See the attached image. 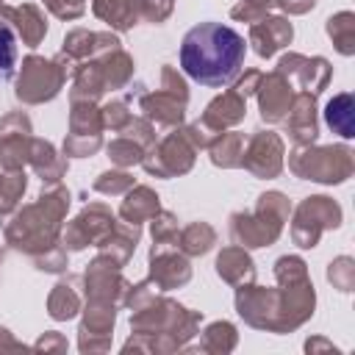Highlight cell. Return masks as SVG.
Instances as JSON below:
<instances>
[{"instance_id": "obj_47", "label": "cell", "mask_w": 355, "mask_h": 355, "mask_svg": "<svg viewBox=\"0 0 355 355\" xmlns=\"http://www.w3.org/2000/svg\"><path fill=\"white\" fill-rule=\"evenodd\" d=\"M261 75H263V72H258V69H247V72H244V75H241V78L233 83V92H239L241 97H247V94H255Z\"/></svg>"}, {"instance_id": "obj_41", "label": "cell", "mask_w": 355, "mask_h": 355, "mask_svg": "<svg viewBox=\"0 0 355 355\" xmlns=\"http://www.w3.org/2000/svg\"><path fill=\"white\" fill-rule=\"evenodd\" d=\"M103 147V136H72L67 133L64 139V155L72 158H89Z\"/></svg>"}, {"instance_id": "obj_3", "label": "cell", "mask_w": 355, "mask_h": 355, "mask_svg": "<svg viewBox=\"0 0 355 355\" xmlns=\"http://www.w3.org/2000/svg\"><path fill=\"white\" fill-rule=\"evenodd\" d=\"M288 214L291 202L286 194L266 191L258 197L252 211H239L230 216V236L239 247H269L277 241Z\"/></svg>"}, {"instance_id": "obj_12", "label": "cell", "mask_w": 355, "mask_h": 355, "mask_svg": "<svg viewBox=\"0 0 355 355\" xmlns=\"http://www.w3.org/2000/svg\"><path fill=\"white\" fill-rule=\"evenodd\" d=\"M31 119L22 111L6 114L0 119V166L3 169H22L31 153Z\"/></svg>"}, {"instance_id": "obj_26", "label": "cell", "mask_w": 355, "mask_h": 355, "mask_svg": "<svg viewBox=\"0 0 355 355\" xmlns=\"http://www.w3.org/2000/svg\"><path fill=\"white\" fill-rule=\"evenodd\" d=\"M116 305L108 302H89L83 311V322H80V349L86 352V347L92 344L94 336L108 338L111 341V330H114V319H116Z\"/></svg>"}, {"instance_id": "obj_51", "label": "cell", "mask_w": 355, "mask_h": 355, "mask_svg": "<svg viewBox=\"0 0 355 355\" xmlns=\"http://www.w3.org/2000/svg\"><path fill=\"white\" fill-rule=\"evenodd\" d=\"M3 341H11V338H8V330H6V327H0V347H3Z\"/></svg>"}, {"instance_id": "obj_31", "label": "cell", "mask_w": 355, "mask_h": 355, "mask_svg": "<svg viewBox=\"0 0 355 355\" xmlns=\"http://www.w3.org/2000/svg\"><path fill=\"white\" fill-rule=\"evenodd\" d=\"M103 119L100 108L89 100H72L69 111V133L72 136H103Z\"/></svg>"}, {"instance_id": "obj_18", "label": "cell", "mask_w": 355, "mask_h": 355, "mask_svg": "<svg viewBox=\"0 0 355 355\" xmlns=\"http://www.w3.org/2000/svg\"><path fill=\"white\" fill-rule=\"evenodd\" d=\"M294 36V28L286 17H261L250 25V44L261 58H272L280 47H286Z\"/></svg>"}, {"instance_id": "obj_23", "label": "cell", "mask_w": 355, "mask_h": 355, "mask_svg": "<svg viewBox=\"0 0 355 355\" xmlns=\"http://www.w3.org/2000/svg\"><path fill=\"white\" fill-rule=\"evenodd\" d=\"M144 0H94L92 11L114 31H130L141 19Z\"/></svg>"}, {"instance_id": "obj_24", "label": "cell", "mask_w": 355, "mask_h": 355, "mask_svg": "<svg viewBox=\"0 0 355 355\" xmlns=\"http://www.w3.org/2000/svg\"><path fill=\"white\" fill-rule=\"evenodd\" d=\"M28 164L33 166V172L42 178V183L55 186L64 172H67V158L55 153V147L44 139H33L31 141V153H28Z\"/></svg>"}, {"instance_id": "obj_22", "label": "cell", "mask_w": 355, "mask_h": 355, "mask_svg": "<svg viewBox=\"0 0 355 355\" xmlns=\"http://www.w3.org/2000/svg\"><path fill=\"white\" fill-rule=\"evenodd\" d=\"M216 275L230 286H247L255 280V263L247 255V247H225L216 255Z\"/></svg>"}, {"instance_id": "obj_19", "label": "cell", "mask_w": 355, "mask_h": 355, "mask_svg": "<svg viewBox=\"0 0 355 355\" xmlns=\"http://www.w3.org/2000/svg\"><path fill=\"white\" fill-rule=\"evenodd\" d=\"M244 114H247V97H241L239 92L227 89V92H222L219 97H214V100L208 103V108L202 111L200 122H202L214 136H219V133H225V128L239 125V122L244 119Z\"/></svg>"}, {"instance_id": "obj_4", "label": "cell", "mask_w": 355, "mask_h": 355, "mask_svg": "<svg viewBox=\"0 0 355 355\" xmlns=\"http://www.w3.org/2000/svg\"><path fill=\"white\" fill-rule=\"evenodd\" d=\"M75 61L67 53H58L55 58H42V55H28L19 67L17 83H14V94L17 100L28 103V105H39L53 100L61 86L67 83V78L75 72Z\"/></svg>"}, {"instance_id": "obj_25", "label": "cell", "mask_w": 355, "mask_h": 355, "mask_svg": "<svg viewBox=\"0 0 355 355\" xmlns=\"http://www.w3.org/2000/svg\"><path fill=\"white\" fill-rule=\"evenodd\" d=\"M158 211H161L158 194H155L150 186H130V189L125 191L122 205H119L122 222H130V225H141V222L153 219Z\"/></svg>"}, {"instance_id": "obj_44", "label": "cell", "mask_w": 355, "mask_h": 355, "mask_svg": "<svg viewBox=\"0 0 355 355\" xmlns=\"http://www.w3.org/2000/svg\"><path fill=\"white\" fill-rule=\"evenodd\" d=\"M327 280H330L336 288L349 291V288H352V258H338V261H333L330 269H327Z\"/></svg>"}, {"instance_id": "obj_21", "label": "cell", "mask_w": 355, "mask_h": 355, "mask_svg": "<svg viewBox=\"0 0 355 355\" xmlns=\"http://www.w3.org/2000/svg\"><path fill=\"white\" fill-rule=\"evenodd\" d=\"M139 236H141L139 225L116 222V227L97 244V247H100V255L108 258L114 266L122 269V266L130 261V255H133V250H136V244H139Z\"/></svg>"}, {"instance_id": "obj_48", "label": "cell", "mask_w": 355, "mask_h": 355, "mask_svg": "<svg viewBox=\"0 0 355 355\" xmlns=\"http://www.w3.org/2000/svg\"><path fill=\"white\" fill-rule=\"evenodd\" d=\"M275 3L288 14H305V11H311L316 6V0H275Z\"/></svg>"}, {"instance_id": "obj_20", "label": "cell", "mask_w": 355, "mask_h": 355, "mask_svg": "<svg viewBox=\"0 0 355 355\" xmlns=\"http://www.w3.org/2000/svg\"><path fill=\"white\" fill-rule=\"evenodd\" d=\"M0 19H6L28 47H36L47 36V19L33 3H22V6L0 3Z\"/></svg>"}, {"instance_id": "obj_2", "label": "cell", "mask_w": 355, "mask_h": 355, "mask_svg": "<svg viewBox=\"0 0 355 355\" xmlns=\"http://www.w3.org/2000/svg\"><path fill=\"white\" fill-rule=\"evenodd\" d=\"M69 202V189L58 183L50 186L47 191H42L36 202L17 211V216L6 225V241L28 255H39L42 250L53 247L61 236V219L67 216Z\"/></svg>"}, {"instance_id": "obj_49", "label": "cell", "mask_w": 355, "mask_h": 355, "mask_svg": "<svg viewBox=\"0 0 355 355\" xmlns=\"http://www.w3.org/2000/svg\"><path fill=\"white\" fill-rule=\"evenodd\" d=\"M36 349H67V341L58 333H47L36 341Z\"/></svg>"}, {"instance_id": "obj_29", "label": "cell", "mask_w": 355, "mask_h": 355, "mask_svg": "<svg viewBox=\"0 0 355 355\" xmlns=\"http://www.w3.org/2000/svg\"><path fill=\"white\" fill-rule=\"evenodd\" d=\"M216 244V230L208 222H191L178 233V250L183 255H205Z\"/></svg>"}, {"instance_id": "obj_35", "label": "cell", "mask_w": 355, "mask_h": 355, "mask_svg": "<svg viewBox=\"0 0 355 355\" xmlns=\"http://www.w3.org/2000/svg\"><path fill=\"white\" fill-rule=\"evenodd\" d=\"M108 158L116 164V166H122V169H128V166H133V164H141V158H144V147L139 144V141H133V139H128V136H116L114 141H108Z\"/></svg>"}, {"instance_id": "obj_36", "label": "cell", "mask_w": 355, "mask_h": 355, "mask_svg": "<svg viewBox=\"0 0 355 355\" xmlns=\"http://www.w3.org/2000/svg\"><path fill=\"white\" fill-rule=\"evenodd\" d=\"M236 347V327L230 322H214L208 324V330L202 333L200 349L205 352H227Z\"/></svg>"}, {"instance_id": "obj_7", "label": "cell", "mask_w": 355, "mask_h": 355, "mask_svg": "<svg viewBox=\"0 0 355 355\" xmlns=\"http://www.w3.org/2000/svg\"><path fill=\"white\" fill-rule=\"evenodd\" d=\"M197 147L189 141L183 128H175L161 141H153L141 158V166L155 178H178L194 166Z\"/></svg>"}, {"instance_id": "obj_38", "label": "cell", "mask_w": 355, "mask_h": 355, "mask_svg": "<svg viewBox=\"0 0 355 355\" xmlns=\"http://www.w3.org/2000/svg\"><path fill=\"white\" fill-rule=\"evenodd\" d=\"M178 216L172 211H158L153 216V247L178 244Z\"/></svg>"}, {"instance_id": "obj_39", "label": "cell", "mask_w": 355, "mask_h": 355, "mask_svg": "<svg viewBox=\"0 0 355 355\" xmlns=\"http://www.w3.org/2000/svg\"><path fill=\"white\" fill-rule=\"evenodd\" d=\"M275 277H277L280 286H291V283L308 280L305 261L297 258V255H283V258H277V263H275Z\"/></svg>"}, {"instance_id": "obj_45", "label": "cell", "mask_w": 355, "mask_h": 355, "mask_svg": "<svg viewBox=\"0 0 355 355\" xmlns=\"http://www.w3.org/2000/svg\"><path fill=\"white\" fill-rule=\"evenodd\" d=\"M42 3L58 19H78L86 11V0H42Z\"/></svg>"}, {"instance_id": "obj_5", "label": "cell", "mask_w": 355, "mask_h": 355, "mask_svg": "<svg viewBox=\"0 0 355 355\" xmlns=\"http://www.w3.org/2000/svg\"><path fill=\"white\" fill-rule=\"evenodd\" d=\"M288 169L302 180L316 183H341L352 175V153L349 147H297L288 155Z\"/></svg>"}, {"instance_id": "obj_52", "label": "cell", "mask_w": 355, "mask_h": 355, "mask_svg": "<svg viewBox=\"0 0 355 355\" xmlns=\"http://www.w3.org/2000/svg\"><path fill=\"white\" fill-rule=\"evenodd\" d=\"M0 261H3V252H0Z\"/></svg>"}, {"instance_id": "obj_50", "label": "cell", "mask_w": 355, "mask_h": 355, "mask_svg": "<svg viewBox=\"0 0 355 355\" xmlns=\"http://www.w3.org/2000/svg\"><path fill=\"white\" fill-rule=\"evenodd\" d=\"M244 6H252L255 11H261V14H266L272 6H275V0H241Z\"/></svg>"}, {"instance_id": "obj_37", "label": "cell", "mask_w": 355, "mask_h": 355, "mask_svg": "<svg viewBox=\"0 0 355 355\" xmlns=\"http://www.w3.org/2000/svg\"><path fill=\"white\" fill-rule=\"evenodd\" d=\"M17 69V31L0 19V83L8 80Z\"/></svg>"}, {"instance_id": "obj_1", "label": "cell", "mask_w": 355, "mask_h": 355, "mask_svg": "<svg viewBox=\"0 0 355 355\" xmlns=\"http://www.w3.org/2000/svg\"><path fill=\"white\" fill-rule=\"evenodd\" d=\"M244 36L222 22H200L180 42V67L202 86L219 89L236 80L244 64Z\"/></svg>"}, {"instance_id": "obj_16", "label": "cell", "mask_w": 355, "mask_h": 355, "mask_svg": "<svg viewBox=\"0 0 355 355\" xmlns=\"http://www.w3.org/2000/svg\"><path fill=\"white\" fill-rule=\"evenodd\" d=\"M119 44H122V42H119L111 31L97 33V31L75 28V31H69V33L64 36L61 53H67L75 64H80V61H89V58H100V55H105V53H111V50H119Z\"/></svg>"}, {"instance_id": "obj_46", "label": "cell", "mask_w": 355, "mask_h": 355, "mask_svg": "<svg viewBox=\"0 0 355 355\" xmlns=\"http://www.w3.org/2000/svg\"><path fill=\"white\" fill-rule=\"evenodd\" d=\"M172 6H175V0H144L141 17L147 22H164L172 14Z\"/></svg>"}, {"instance_id": "obj_34", "label": "cell", "mask_w": 355, "mask_h": 355, "mask_svg": "<svg viewBox=\"0 0 355 355\" xmlns=\"http://www.w3.org/2000/svg\"><path fill=\"white\" fill-rule=\"evenodd\" d=\"M25 189H28V178L22 169H6L0 175V216L11 214L19 205Z\"/></svg>"}, {"instance_id": "obj_8", "label": "cell", "mask_w": 355, "mask_h": 355, "mask_svg": "<svg viewBox=\"0 0 355 355\" xmlns=\"http://www.w3.org/2000/svg\"><path fill=\"white\" fill-rule=\"evenodd\" d=\"M338 225H341V208H338L330 197H322V194L305 197V200L297 205V211H294L291 239H294L300 247L311 250V247L319 244L322 230L338 227Z\"/></svg>"}, {"instance_id": "obj_40", "label": "cell", "mask_w": 355, "mask_h": 355, "mask_svg": "<svg viewBox=\"0 0 355 355\" xmlns=\"http://www.w3.org/2000/svg\"><path fill=\"white\" fill-rule=\"evenodd\" d=\"M133 186V178L125 172V169H111V172H103L92 189L100 191V194H108V197H116V194H125L128 189Z\"/></svg>"}, {"instance_id": "obj_53", "label": "cell", "mask_w": 355, "mask_h": 355, "mask_svg": "<svg viewBox=\"0 0 355 355\" xmlns=\"http://www.w3.org/2000/svg\"><path fill=\"white\" fill-rule=\"evenodd\" d=\"M0 3H3V0H0Z\"/></svg>"}, {"instance_id": "obj_32", "label": "cell", "mask_w": 355, "mask_h": 355, "mask_svg": "<svg viewBox=\"0 0 355 355\" xmlns=\"http://www.w3.org/2000/svg\"><path fill=\"white\" fill-rule=\"evenodd\" d=\"M324 122L333 133L344 136V139H352L355 130H352V94H336L327 105H324Z\"/></svg>"}, {"instance_id": "obj_28", "label": "cell", "mask_w": 355, "mask_h": 355, "mask_svg": "<svg viewBox=\"0 0 355 355\" xmlns=\"http://www.w3.org/2000/svg\"><path fill=\"white\" fill-rule=\"evenodd\" d=\"M244 144H247L244 133H236V130H230V133H219V136L208 144V150H211V161H214L216 166H222V169L241 166Z\"/></svg>"}, {"instance_id": "obj_10", "label": "cell", "mask_w": 355, "mask_h": 355, "mask_svg": "<svg viewBox=\"0 0 355 355\" xmlns=\"http://www.w3.org/2000/svg\"><path fill=\"white\" fill-rule=\"evenodd\" d=\"M241 166L255 178H277L283 172V139L275 130H255L244 144Z\"/></svg>"}, {"instance_id": "obj_30", "label": "cell", "mask_w": 355, "mask_h": 355, "mask_svg": "<svg viewBox=\"0 0 355 355\" xmlns=\"http://www.w3.org/2000/svg\"><path fill=\"white\" fill-rule=\"evenodd\" d=\"M97 61H100V69L105 78V89H122L133 78V58L122 47L100 55Z\"/></svg>"}, {"instance_id": "obj_11", "label": "cell", "mask_w": 355, "mask_h": 355, "mask_svg": "<svg viewBox=\"0 0 355 355\" xmlns=\"http://www.w3.org/2000/svg\"><path fill=\"white\" fill-rule=\"evenodd\" d=\"M83 283H86V300L89 302H108V305H119L125 300L128 291V280L119 275V266H114L108 258L97 255L86 272H83Z\"/></svg>"}, {"instance_id": "obj_9", "label": "cell", "mask_w": 355, "mask_h": 355, "mask_svg": "<svg viewBox=\"0 0 355 355\" xmlns=\"http://www.w3.org/2000/svg\"><path fill=\"white\" fill-rule=\"evenodd\" d=\"M114 227H116L114 211L105 202H92L61 230V244L67 250H83L89 244L97 247Z\"/></svg>"}, {"instance_id": "obj_43", "label": "cell", "mask_w": 355, "mask_h": 355, "mask_svg": "<svg viewBox=\"0 0 355 355\" xmlns=\"http://www.w3.org/2000/svg\"><path fill=\"white\" fill-rule=\"evenodd\" d=\"M33 263L42 272H64L67 269V247L55 241L53 247H47L39 255H33Z\"/></svg>"}, {"instance_id": "obj_33", "label": "cell", "mask_w": 355, "mask_h": 355, "mask_svg": "<svg viewBox=\"0 0 355 355\" xmlns=\"http://www.w3.org/2000/svg\"><path fill=\"white\" fill-rule=\"evenodd\" d=\"M327 36L333 39V44L341 55H352L355 53V17H352V11H341V14L330 17L327 19Z\"/></svg>"}, {"instance_id": "obj_6", "label": "cell", "mask_w": 355, "mask_h": 355, "mask_svg": "<svg viewBox=\"0 0 355 355\" xmlns=\"http://www.w3.org/2000/svg\"><path fill=\"white\" fill-rule=\"evenodd\" d=\"M186 103H189V89H186V80L175 72V67L161 69V89L139 97V108L144 119L164 128H178L183 122Z\"/></svg>"}, {"instance_id": "obj_27", "label": "cell", "mask_w": 355, "mask_h": 355, "mask_svg": "<svg viewBox=\"0 0 355 355\" xmlns=\"http://www.w3.org/2000/svg\"><path fill=\"white\" fill-rule=\"evenodd\" d=\"M47 311L53 319L64 322V319H72L78 311H80V294H78V277H67V280H58L47 297Z\"/></svg>"}, {"instance_id": "obj_42", "label": "cell", "mask_w": 355, "mask_h": 355, "mask_svg": "<svg viewBox=\"0 0 355 355\" xmlns=\"http://www.w3.org/2000/svg\"><path fill=\"white\" fill-rule=\"evenodd\" d=\"M130 111H128V103L125 100H111L100 108V119H103V128H111V130H122L128 122H130Z\"/></svg>"}, {"instance_id": "obj_13", "label": "cell", "mask_w": 355, "mask_h": 355, "mask_svg": "<svg viewBox=\"0 0 355 355\" xmlns=\"http://www.w3.org/2000/svg\"><path fill=\"white\" fill-rule=\"evenodd\" d=\"M277 72H283L294 83V89L308 92V94H319L330 80V64L322 55L305 58L300 53H288L280 58Z\"/></svg>"}, {"instance_id": "obj_15", "label": "cell", "mask_w": 355, "mask_h": 355, "mask_svg": "<svg viewBox=\"0 0 355 355\" xmlns=\"http://www.w3.org/2000/svg\"><path fill=\"white\" fill-rule=\"evenodd\" d=\"M150 280L161 291L186 286L191 280V263H189V258L180 250H175V244L153 247L150 250Z\"/></svg>"}, {"instance_id": "obj_14", "label": "cell", "mask_w": 355, "mask_h": 355, "mask_svg": "<svg viewBox=\"0 0 355 355\" xmlns=\"http://www.w3.org/2000/svg\"><path fill=\"white\" fill-rule=\"evenodd\" d=\"M255 94H258V108H261L263 122H272L275 125V122H283L286 119V114H288L291 100H294L297 92H294V83L283 72L272 69V72L261 75Z\"/></svg>"}, {"instance_id": "obj_17", "label": "cell", "mask_w": 355, "mask_h": 355, "mask_svg": "<svg viewBox=\"0 0 355 355\" xmlns=\"http://www.w3.org/2000/svg\"><path fill=\"white\" fill-rule=\"evenodd\" d=\"M286 130L291 136V141L297 147H305V144H313L316 136H319V122H316V94H308V92H300L294 94L291 100V108L286 114Z\"/></svg>"}]
</instances>
